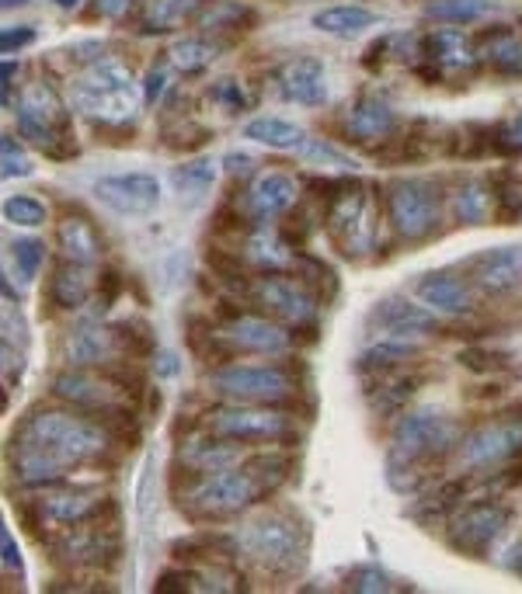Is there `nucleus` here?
<instances>
[{
    "label": "nucleus",
    "mask_w": 522,
    "mask_h": 594,
    "mask_svg": "<svg viewBox=\"0 0 522 594\" xmlns=\"http://www.w3.org/2000/svg\"><path fill=\"white\" fill-rule=\"evenodd\" d=\"M112 445L102 424L67 411H35L11 435V469L29 487L59 483L70 469L98 462Z\"/></svg>",
    "instance_id": "nucleus-1"
},
{
    "label": "nucleus",
    "mask_w": 522,
    "mask_h": 594,
    "mask_svg": "<svg viewBox=\"0 0 522 594\" xmlns=\"http://www.w3.org/2000/svg\"><path fill=\"white\" fill-rule=\"evenodd\" d=\"M70 101L77 112L102 122V126H126L136 118L139 88L126 64L118 59H94L88 70H80L70 84Z\"/></svg>",
    "instance_id": "nucleus-2"
},
{
    "label": "nucleus",
    "mask_w": 522,
    "mask_h": 594,
    "mask_svg": "<svg viewBox=\"0 0 522 594\" xmlns=\"http://www.w3.org/2000/svg\"><path fill=\"white\" fill-rule=\"evenodd\" d=\"M459 424L439 411H415L394 424L390 456L387 462L408 466L415 473L429 477L425 469L439 459H446L453 448H459Z\"/></svg>",
    "instance_id": "nucleus-3"
},
{
    "label": "nucleus",
    "mask_w": 522,
    "mask_h": 594,
    "mask_svg": "<svg viewBox=\"0 0 522 594\" xmlns=\"http://www.w3.org/2000/svg\"><path fill=\"white\" fill-rule=\"evenodd\" d=\"M18 133L29 139L32 147H38L46 157H70L73 153V129H70V112L67 101L59 98V91L49 80H35L18 98Z\"/></svg>",
    "instance_id": "nucleus-4"
},
{
    "label": "nucleus",
    "mask_w": 522,
    "mask_h": 594,
    "mask_svg": "<svg viewBox=\"0 0 522 594\" xmlns=\"http://www.w3.org/2000/svg\"><path fill=\"white\" fill-rule=\"evenodd\" d=\"M237 546L269 570H296L307 560L310 532L290 511H269V515L245 525Z\"/></svg>",
    "instance_id": "nucleus-5"
},
{
    "label": "nucleus",
    "mask_w": 522,
    "mask_h": 594,
    "mask_svg": "<svg viewBox=\"0 0 522 594\" xmlns=\"http://www.w3.org/2000/svg\"><path fill=\"white\" fill-rule=\"evenodd\" d=\"M265 490L248 469H216V473H195L192 487L182 494L195 518H234L248 511ZM178 501V504H182Z\"/></svg>",
    "instance_id": "nucleus-6"
},
{
    "label": "nucleus",
    "mask_w": 522,
    "mask_h": 594,
    "mask_svg": "<svg viewBox=\"0 0 522 594\" xmlns=\"http://www.w3.org/2000/svg\"><path fill=\"white\" fill-rule=\"evenodd\" d=\"M387 219L397 237L425 240L443 222V192L429 178H397L387 189Z\"/></svg>",
    "instance_id": "nucleus-7"
},
{
    "label": "nucleus",
    "mask_w": 522,
    "mask_h": 594,
    "mask_svg": "<svg viewBox=\"0 0 522 594\" xmlns=\"http://www.w3.org/2000/svg\"><path fill=\"white\" fill-rule=\"evenodd\" d=\"M328 233L334 240V248L345 258H366L376 248V219L370 206V192L363 184H345L331 195L328 202Z\"/></svg>",
    "instance_id": "nucleus-8"
},
{
    "label": "nucleus",
    "mask_w": 522,
    "mask_h": 594,
    "mask_svg": "<svg viewBox=\"0 0 522 594\" xmlns=\"http://www.w3.org/2000/svg\"><path fill=\"white\" fill-rule=\"evenodd\" d=\"M209 382L219 397L240 403H283L296 389L290 373L279 365H224Z\"/></svg>",
    "instance_id": "nucleus-9"
},
{
    "label": "nucleus",
    "mask_w": 522,
    "mask_h": 594,
    "mask_svg": "<svg viewBox=\"0 0 522 594\" xmlns=\"http://www.w3.org/2000/svg\"><path fill=\"white\" fill-rule=\"evenodd\" d=\"M206 427L219 438L230 442H254L272 445L290 435V418L283 411H272V403H245V407H216L206 414Z\"/></svg>",
    "instance_id": "nucleus-10"
},
{
    "label": "nucleus",
    "mask_w": 522,
    "mask_h": 594,
    "mask_svg": "<svg viewBox=\"0 0 522 594\" xmlns=\"http://www.w3.org/2000/svg\"><path fill=\"white\" fill-rule=\"evenodd\" d=\"M522 453V421H491L459 442V459L470 469H495Z\"/></svg>",
    "instance_id": "nucleus-11"
},
{
    "label": "nucleus",
    "mask_w": 522,
    "mask_h": 594,
    "mask_svg": "<svg viewBox=\"0 0 522 594\" xmlns=\"http://www.w3.org/2000/svg\"><path fill=\"white\" fill-rule=\"evenodd\" d=\"M509 507H501L495 501H480L464 507L450 525V546L464 549L470 557H480L495 546V539L509 528Z\"/></svg>",
    "instance_id": "nucleus-12"
},
{
    "label": "nucleus",
    "mask_w": 522,
    "mask_h": 594,
    "mask_svg": "<svg viewBox=\"0 0 522 594\" xmlns=\"http://www.w3.org/2000/svg\"><path fill=\"white\" fill-rule=\"evenodd\" d=\"M94 195L118 216H147L160 202V181L147 171L112 174L94 184Z\"/></svg>",
    "instance_id": "nucleus-13"
},
{
    "label": "nucleus",
    "mask_w": 522,
    "mask_h": 594,
    "mask_svg": "<svg viewBox=\"0 0 522 594\" xmlns=\"http://www.w3.org/2000/svg\"><path fill=\"white\" fill-rule=\"evenodd\" d=\"M251 296H254L261 306H265V310H269L272 317L286 320V323H293V327L310 323L314 313H317L314 296H310L296 278H290V275H283V272L261 275V278L254 282Z\"/></svg>",
    "instance_id": "nucleus-14"
},
{
    "label": "nucleus",
    "mask_w": 522,
    "mask_h": 594,
    "mask_svg": "<svg viewBox=\"0 0 522 594\" xmlns=\"http://www.w3.org/2000/svg\"><path fill=\"white\" fill-rule=\"evenodd\" d=\"M366 323L376 327L379 338H400V341L425 338V334L439 331V320L432 317V310H425V306H415V302L400 299V296L379 299L370 310Z\"/></svg>",
    "instance_id": "nucleus-15"
},
{
    "label": "nucleus",
    "mask_w": 522,
    "mask_h": 594,
    "mask_svg": "<svg viewBox=\"0 0 522 594\" xmlns=\"http://www.w3.org/2000/svg\"><path fill=\"white\" fill-rule=\"evenodd\" d=\"M279 94L293 105L304 108H320L328 101V70L317 56H296L290 64H283V70L275 73Z\"/></svg>",
    "instance_id": "nucleus-16"
},
{
    "label": "nucleus",
    "mask_w": 522,
    "mask_h": 594,
    "mask_svg": "<svg viewBox=\"0 0 522 594\" xmlns=\"http://www.w3.org/2000/svg\"><path fill=\"white\" fill-rule=\"evenodd\" d=\"M293 206H296V184L290 174H279V171L258 174L245 189V198H240V213L254 222H269L275 216L290 213Z\"/></svg>",
    "instance_id": "nucleus-17"
},
{
    "label": "nucleus",
    "mask_w": 522,
    "mask_h": 594,
    "mask_svg": "<svg viewBox=\"0 0 522 594\" xmlns=\"http://www.w3.org/2000/svg\"><path fill=\"white\" fill-rule=\"evenodd\" d=\"M415 296L421 299V306H429L435 313H450V317H467L474 313V289L467 278H456L450 272H432L421 275L415 282Z\"/></svg>",
    "instance_id": "nucleus-18"
},
{
    "label": "nucleus",
    "mask_w": 522,
    "mask_h": 594,
    "mask_svg": "<svg viewBox=\"0 0 522 594\" xmlns=\"http://www.w3.org/2000/svg\"><path fill=\"white\" fill-rule=\"evenodd\" d=\"M230 352L248 355H279L290 347V334L269 317H234L224 331Z\"/></svg>",
    "instance_id": "nucleus-19"
},
{
    "label": "nucleus",
    "mask_w": 522,
    "mask_h": 594,
    "mask_svg": "<svg viewBox=\"0 0 522 594\" xmlns=\"http://www.w3.org/2000/svg\"><path fill=\"white\" fill-rule=\"evenodd\" d=\"M394 133H397V112L384 98L363 94L345 112V136L359 142V147H363V142H387Z\"/></svg>",
    "instance_id": "nucleus-20"
},
{
    "label": "nucleus",
    "mask_w": 522,
    "mask_h": 594,
    "mask_svg": "<svg viewBox=\"0 0 522 594\" xmlns=\"http://www.w3.org/2000/svg\"><path fill=\"white\" fill-rule=\"evenodd\" d=\"M474 269V285L485 289L488 296H501V293H512L515 285L522 282V248L509 243V248H495L485 251L480 258L470 261Z\"/></svg>",
    "instance_id": "nucleus-21"
},
{
    "label": "nucleus",
    "mask_w": 522,
    "mask_h": 594,
    "mask_svg": "<svg viewBox=\"0 0 522 594\" xmlns=\"http://www.w3.org/2000/svg\"><path fill=\"white\" fill-rule=\"evenodd\" d=\"M88 522H80L70 528V536H64V542L56 546V557L84 563V567H98V563H112L118 552V536L112 528H84Z\"/></svg>",
    "instance_id": "nucleus-22"
},
{
    "label": "nucleus",
    "mask_w": 522,
    "mask_h": 594,
    "mask_svg": "<svg viewBox=\"0 0 522 594\" xmlns=\"http://www.w3.org/2000/svg\"><path fill=\"white\" fill-rule=\"evenodd\" d=\"M53 393L59 400H67L70 407H77V411H88V414H102V411H109V407H115V386L94 379L91 373L56 376Z\"/></svg>",
    "instance_id": "nucleus-23"
},
{
    "label": "nucleus",
    "mask_w": 522,
    "mask_h": 594,
    "mask_svg": "<svg viewBox=\"0 0 522 594\" xmlns=\"http://www.w3.org/2000/svg\"><path fill=\"white\" fill-rule=\"evenodd\" d=\"M56 243H59V254L70 264H94L102 258L105 243H102V233L94 230V222L88 216H64L56 222Z\"/></svg>",
    "instance_id": "nucleus-24"
},
{
    "label": "nucleus",
    "mask_w": 522,
    "mask_h": 594,
    "mask_svg": "<svg viewBox=\"0 0 522 594\" xmlns=\"http://www.w3.org/2000/svg\"><path fill=\"white\" fill-rule=\"evenodd\" d=\"M425 59L439 70H474L480 56L459 28H435L425 35Z\"/></svg>",
    "instance_id": "nucleus-25"
},
{
    "label": "nucleus",
    "mask_w": 522,
    "mask_h": 594,
    "mask_svg": "<svg viewBox=\"0 0 522 594\" xmlns=\"http://www.w3.org/2000/svg\"><path fill=\"white\" fill-rule=\"evenodd\" d=\"M245 139L251 142H261V147L269 150H290V153H299L307 147L310 133L304 126H296V122H286L279 115H258L245 126Z\"/></svg>",
    "instance_id": "nucleus-26"
},
{
    "label": "nucleus",
    "mask_w": 522,
    "mask_h": 594,
    "mask_svg": "<svg viewBox=\"0 0 522 594\" xmlns=\"http://www.w3.org/2000/svg\"><path fill=\"white\" fill-rule=\"evenodd\" d=\"M115 331L112 327H98V320H80L70 334V362L77 365H109L115 352Z\"/></svg>",
    "instance_id": "nucleus-27"
},
{
    "label": "nucleus",
    "mask_w": 522,
    "mask_h": 594,
    "mask_svg": "<svg viewBox=\"0 0 522 594\" xmlns=\"http://www.w3.org/2000/svg\"><path fill=\"white\" fill-rule=\"evenodd\" d=\"M38 518H49L53 525H64L73 528L80 522H91L98 515V494H88V490H64V494H53L46 501H38Z\"/></svg>",
    "instance_id": "nucleus-28"
},
{
    "label": "nucleus",
    "mask_w": 522,
    "mask_h": 594,
    "mask_svg": "<svg viewBox=\"0 0 522 594\" xmlns=\"http://www.w3.org/2000/svg\"><path fill=\"white\" fill-rule=\"evenodd\" d=\"M189 469L195 473H216V469H227L237 462V448L230 445V438H219V435H198V438H189L182 445V453H178Z\"/></svg>",
    "instance_id": "nucleus-29"
},
{
    "label": "nucleus",
    "mask_w": 522,
    "mask_h": 594,
    "mask_svg": "<svg viewBox=\"0 0 522 594\" xmlns=\"http://www.w3.org/2000/svg\"><path fill=\"white\" fill-rule=\"evenodd\" d=\"M310 22H314L317 32H325V35L355 38V35H363L366 28L379 25V14L370 11V8H359V4H334V8L317 11Z\"/></svg>",
    "instance_id": "nucleus-30"
},
{
    "label": "nucleus",
    "mask_w": 522,
    "mask_h": 594,
    "mask_svg": "<svg viewBox=\"0 0 522 594\" xmlns=\"http://www.w3.org/2000/svg\"><path fill=\"white\" fill-rule=\"evenodd\" d=\"M491 70L522 77V35L512 28H491L488 35H480V53H477Z\"/></svg>",
    "instance_id": "nucleus-31"
},
{
    "label": "nucleus",
    "mask_w": 522,
    "mask_h": 594,
    "mask_svg": "<svg viewBox=\"0 0 522 594\" xmlns=\"http://www.w3.org/2000/svg\"><path fill=\"white\" fill-rule=\"evenodd\" d=\"M453 213H456V222H464V227H485L488 216L495 213V192L488 189V181L467 178L459 184L453 195Z\"/></svg>",
    "instance_id": "nucleus-32"
},
{
    "label": "nucleus",
    "mask_w": 522,
    "mask_h": 594,
    "mask_svg": "<svg viewBox=\"0 0 522 594\" xmlns=\"http://www.w3.org/2000/svg\"><path fill=\"white\" fill-rule=\"evenodd\" d=\"M245 254H248L251 264H258L261 272H286V269H293L290 243L279 237L275 230H265V227H258V230L248 237Z\"/></svg>",
    "instance_id": "nucleus-33"
},
{
    "label": "nucleus",
    "mask_w": 522,
    "mask_h": 594,
    "mask_svg": "<svg viewBox=\"0 0 522 594\" xmlns=\"http://www.w3.org/2000/svg\"><path fill=\"white\" fill-rule=\"evenodd\" d=\"M91 275L84 272V264H70L64 261L53 275V285H49V299L59 306V310H77V306H84L88 296H91Z\"/></svg>",
    "instance_id": "nucleus-34"
},
{
    "label": "nucleus",
    "mask_w": 522,
    "mask_h": 594,
    "mask_svg": "<svg viewBox=\"0 0 522 594\" xmlns=\"http://www.w3.org/2000/svg\"><path fill=\"white\" fill-rule=\"evenodd\" d=\"M198 4H203V0H147L139 25H144V32H171L182 25L185 18H192Z\"/></svg>",
    "instance_id": "nucleus-35"
},
{
    "label": "nucleus",
    "mask_w": 522,
    "mask_h": 594,
    "mask_svg": "<svg viewBox=\"0 0 522 594\" xmlns=\"http://www.w3.org/2000/svg\"><path fill=\"white\" fill-rule=\"evenodd\" d=\"M488 14H495L491 0H432L425 8V18L443 25H474Z\"/></svg>",
    "instance_id": "nucleus-36"
},
{
    "label": "nucleus",
    "mask_w": 522,
    "mask_h": 594,
    "mask_svg": "<svg viewBox=\"0 0 522 594\" xmlns=\"http://www.w3.org/2000/svg\"><path fill=\"white\" fill-rule=\"evenodd\" d=\"M418 355L415 341H400V338H384L376 341L370 352L359 355V373H376V368H397L400 362H408Z\"/></svg>",
    "instance_id": "nucleus-37"
},
{
    "label": "nucleus",
    "mask_w": 522,
    "mask_h": 594,
    "mask_svg": "<svg viewBox=\"0 0 522 594\" xmlns=\"http://www.w3.org/2000/svg\"><path fill=\"white\" fill-rule=\"evenodd\" d=\"M216 53L219 46L206 43V38H182V43H174L171 49V64L182 73H203L216 59Z\"/></svg>",
    "instance_id": "nucleus-38"
},
{
    "label": "nucleus",
    "mask_w": 522,
    "mask_h": 594,
    "mask_svg": "<svg viewBox=\"0 0 522 594\" xmlns=\"http://www.w3.org/2000/svg\"><path fill=\"white\" fill-rule=\"evenodd\" d=\"M11 258H14V269L22 275V282H32L46 264V243L35 240V237H18L11 240Z\"/></svg>",
    "instance_id": "nucleus-39"
},
{
    "label": "nucleus",
    "mask_w": 522,
    "mask_h": 594,
    "mask_svg": "<svg viewBox=\"0 0 522 594\" xmlns=\"http://www.w3.org/2000/svg\"><path fill=\"white\" fill-rule=\"evenodd\" d=\"M216 178V163L213 160H195V163H182V168H174V184L178 192L189 195V198H198Z\"/></svg>",
    "instance_id": "nucleus-40"
},
{
    "label": "nucleus",
    "mask_w": 522,
    "mask_h": 594,
    "mask_svg": "<svg viewBox=\"0 0 522 594\" xmlns=\"http://www.w3.org/2000/svg\"><path fill=\"white\" fill-rule=\"evenodd\" d=\"M46 206L38 202L35 195H11L4 202V219L14 222V227H22V230H35V227H43L46 222Z\"/></svg>",
    "instance_id": "nucleus-41"
},
{
    "label": "nucleus",
    "mask_w": 522,
    "mask_h": 594,
    "mask_svg": "<svg viewBox=\"0 0 522 594\" xmlns=\"http://www.w3.org/2000/svg\"><path fill=\"white\" fill-rule=\"evenodd\" d=\"M245 469L258 480V487L265 490V494H272V490L290 477V459L269 453V456H254Z\"/></svg>",
    "instance_id": "nucleus-42"
},
{
    "label": "nucleus",
    "mask_w": 522,
    "mask_h": 594,
    "mask_svg": "<svg viewBox=\"0 0 522 594\" xmlns=\"http://www.w3.org/2000/svg\"><path fill=\"white\" fill-rule=\"evenodd\" d=\"M415 386H418L415 376L390 379V382H384V386H376L373 407H376V411H384V414H394V411H400V407H405V403L415 397Z\"/></svg>",
    "instance_id": "nucleus-43"
},
{
    "label": "nucleus",
    "mask_w": 522,
    "mask_h": 594,
    "mask_svg": "<svg viewBox=\"0 0 522 594\" xmlns=\"http://www.w3.org/2000/svg\"><path fill=\"white\" fill-rule=\"evenodd\" d=\"M299 157H304L307 163H317V168H338V171H355L359 163L341 153L338 147H331L328 139H307V147L299 150Z\"/></svg>",
    "instance_id": "nucleus-44"
},
{
    "label": "nucleus",
    "mask_w": 522,
    "mask_h": 594,
    "mask_svg": "<svg viewBox=\"0 0 522 594\" xmlns=\"http://www.w3.org/2000/svg\"><path fill=\"white\" fill-rule=\"evenodd\" d=\"M112 331H115V341L123 344L129 355H154V334L147 323L123 320V323H115Z\"/></svg>",
    "instance_id": "nucleus-45"
},
{
    "label": "nucleus",
    "mask_w": 522,
    "mask_h": 594,
    "mask_svg": "<svg viewBox=\"0 0 522 594\" xmlns=\"http://www.w3.org/2000/svg\"><path fill=\"white\" fill-rule=\"evenodd\" d=\"M0 163H4V178H29L32 174V157L11 133L0 136Z\"/></svg>",
    "instance_id": "nucleus-46"
},
{
    "label": "nucleus",
    "mask_w": 522,
    "mask_h": 594,
    "mask_svg": "<svg viewBox=\"0 0 522 594\" xmlns=\"http://www.w3.org/2000/svg\"><path fill=\"white\" fill-rule=\"evenodd\" d=\"M349 591H363V594H387L394 591V581L387 578L384 570H376V567H355L349 573Z\"/></svg>",
    "instance_id": "nucleus-47"
},
{
    "label": "nucleus",
    "mask_w": 522,
    "mask_h": 594,
    "mask_svg": "<svg viewBox=\"0 0 522 594\" xmlns=\"http://www.w3.org/2000/svg\"><path fill=\"white\" fill-rule=\"evenodd\" d=\"M491 147L498 150V153H522V112L519 115H509L506 122H498L495 126V133H491Z\"/></svg>",
    "instance_id": "nucleus-48"
},
{
    "label": "nucleus",
    "mask_w": 522,
    "mask_h": 594,
    "mask_svg": "<svg viewBox=\"0 0 522 594\" xmlns=\"http://www.w3.org/2000/svg\"><path fill=\"white\" fill-rule=\"evenodd\" d=\"M209 98L216 101V105H224L227 112H245L248 108V94H245V88L237 84V80H216L213 84V91H209Z\"/></svg>",
    "instance_id": "nucleus-49"
},
{
    "label": "nucleus",
    "mask_w": 522,
    "mask_h": 594,
    "mask_svg": "<svg viewBox=\"0 0 522 594\" xmlns=\"http://www.w3.org/2000/svg\"><path fill=\"white\" fill-rule=\"evenodd\" d=\"M240 14H251V11L237 8V4H227V0H216V4H209V8L203 11V25L213 28V32H219V28H234Z\"/></svg>",
    "instance_id": "nucleus-50"
},
{
    "label": "nucleus",
    "mask_w": 522,
    "mask_h": 594,
    "mask_svg": "<svg viewBox=\"0 0 522 594\" xmlns=\"http://www.w3.org/2000/svg\"><path fill=\"white\" fill-rule=\"evenodd\" d=\"M29 43H35V28L29 25H18V28H4V35H0V49H4V56L25 49Z\"/></svg>",
    "instance_id": "nucleus-51"
},
{
    "label": "nucleus",
    "mask_w": 522,
    "mask_h": 594,
    "mask_svg": "<svg viewBox=\"0 0 522 594\" xmlns=\"http://www.w3.org/2000/svg\"><path fill=\"white\" fill-rule=\"evenodd\" d=\"M192 581H195V573H189V570H164L157 578L154 591H189Z\"/></svg>",
    "instance_id": "nucleus-52"
},
{
    "label": "nucleus",
    "mask_w": 522,
    "mask_h": 594,
    "mask_svg": "<svg viewBox=\"0 0 522 594\" xmlns=\"http://www.w3.org/2000/svg\"><path fill=\"white\" fill-rule=\"evenodd\" d=\"M154 373H157L160 379H171V376L182 373V362H178L174 352H160V355L154 358Z\"/></svg>",
    "instance_id": "nucleus-53"
},
{
    "label": "nucleus",
    "mask_w": 522,
    "mask_h": 594,
    "mask_svg": "<svg viewBox=\"0 0 522 594\" xmlns=\"http://www.w3.org/2000/svg\"><path fill=\"white\" fill-rule=\"evenodd\" d=\"M0 546H4V570H22V557H18V546L11 539V528L0 532Z\"/></svg>",
    "instance_id": "nucleus-54"
},
{
    "label": "nucleus",
    "mask_w": 522,
    "mask_h": 594,
    "mask_svg": "<svg viewBox=\"0 0 522 594\" xmlns=\"http://www.w3.org/2000/svg\"><path fill=\"white\" fill-rule=\"evenodd\" d=\"M118 289H123V278H118L115 272H105L102 278H98V293H102V302H105V306L115 299Z\"/></svg>",
    "instance_id": "nucleus-55"
},
{
    "label": "nucleus",
    "mask_w": 522,
    "mask_h": 594,
    "mask_svg": "<svg viewBox=\"0 0 522 594\" xmlns=\"http://www.w3.org/2000/svg\"><path fill=\"white\" fill-rule=\"evenodd\" d=\"M160 94H164V70H150V73H147V84H144V98H147V101H157Z\"/></svg>",
    "instance_id": "nucleus-56"
},
{
    "label": "nucleus",
    "mask_w": 522,
    "mask_h": 594,
    "mask_svg": "<svg viewBox=\"0 0 522 594\" xmlns=\"http://www.w3.org/2000/svg\"><path fill=\"white\" fill-rule=\"evenodd\" d=\"M126 8H129V0H98V11L109 14V18H118Z\"/></svg>",
    "instance_id": "nucleus-57"
},
{
    "label": "nucleus",
    "mask_w": 522,
    "mask_h": 594,
    "mask_svg": "<svg viewBox=\"0 0 522 594\" xmlns=\"http://www.w3.org/2000/svg\"><path fill=\"white\" fill-rule=\"evenodd\" d=\"M506 483H509V487H522V453L509 462V469H506Z\"/></svg>",
    "instance_id": "nucleus-58"
},
{
    "label": "nucleus",
    "mask_w": 522,
    "mask_h": 594,
    "mask_svg": "<svg viewBox=\"0 0 522 594\" xmlns=\"http://www.w3.org/2000/svg\"><path fill=\"white\" fill-rule=\"evenodd\" d=\"M506 567H509V570H515V573H522V542H515V546L509 549Z\"/></svg>",
    "instance_id": "nucleus-59"
},
{
    "label": "nucleus",
    "mask_w": 522,
    "mask_h": 594,
    "mask_svg": "<svg viewBox=\"0 0 522 594\" xmlns=\"http://www.w3.org/2000/svg\"><path fill=\"white\" fill-rule=\"evenodd\" d=\"M56 4H59V8H77L80 0H56Z\"/></svg>",
    "instance_id": "nucleus-60"
}]
</instances>
